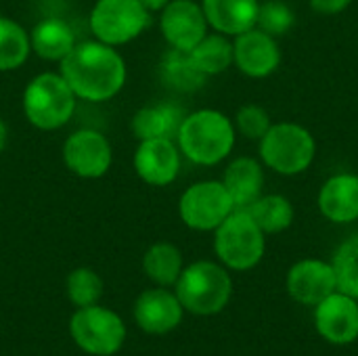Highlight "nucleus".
<instances>
[{"instance_id":"10","label":"nucleus","mask_w":358,"mask_h":356,"mask_svg":"<svg viewBox=\"0 0 358 356\" xmlns=\"http://www.w3.org/2000/svg\"><path fill=\"white\" fill-rule=\"evenodd\" d=\"M63 162L80 178H101L111 168V145L99 130H78L63 145Z\"/></svg>"},{"instance_id":"8","label":"nucleus","mask_w":358,"mask_h":356,"mask_svg":"<svg viewBox=\"0 0 358 356\" xmlns=\"http://www.w3.org/2000/svg\"><path fill=\"white\" fill-rule=\"evenodd\" d=\"M69 332L73 342L88 355H115L126 340L124 321L109 308L92 304L78 308L69 321Z\"/></svg>"},{"instance_id":"16","label":"nucleus","mask_w":358,"mask_h":356,"mask_svg":"<svg viewBox=\"0 0 358 356\" xmlns=\"http://www.w3.org/2000/svg\"><path fill=\"white\" fill-rule=\"evenodd\" d=\"M185 308L176 294L166 287L147 290L134 302V319L145 334L164 336L176 329L182 321Z\"/></svg>"},{"instance_id":"23","label":"nucleus","mask_w":358,"mask_h":356,"mask_svg":"<svg viewBox=\"0 0 358 356\" xmlns=\"http://www.w3.org/2000/svg\"><path fill=\"white\" fill-rule=\"evenodd\" d=\"M182 254L174 243L159 241L145 252L143 271L159 287H170L178 281L182 273Z\"/></svg>"},{"instance_id":"26","label":"nucleus","mask_w":358,"mask_h":356,"mask_svg":"<svg viewBox=\"0 0 358 356\" xmlns=\"http://www.w3.org/2000/svg\"><path fill=\"white\" fill-rule=\"evenodd\" d=\"M31 50L29 34L13 19L0 17V71L17 69Z\"/></svg>"},{"instance_id":"24","label":"nucleus","mask_w":358,"mask_h":356,"mask_svg":"<svg viewBox=\"0 0 358 356\" xmlns=\"http://www.w3.org/2000/svg\"><path fill=\"white\" fill-rule=\"evenodd\" d=\"M245 212L254 218V222L262 229L264 235L283 233L294 222V206L283 195H260Z\"/></svg>"},{"instance_id":"19","label":"nucleus","mask_w":358,"mask_h":356,"mask_svg":"<svg viewBox=\"0 0 358 356\" xmlns=\"http://www.w3.org/2000/svg\"><path fill=\"white\" fill-rule=\"evenodd\" d=\"M222 185L229 191L235 204V210H245L262 195V189H264L262 164L254 157L233 159L224 170Z\"/></svg>"},{"instance_id":"29","label":"nucleus","mask_w":358,"mask_h":356,"mask_svg":"<svg viewBox=\"0 0 358 356\" xmlns=\"http://www.w3.org/2000/svg\"><path fill=\"white\" fill-rule=\"evenodd\" d=\"M65 287H67V296H69L71 304H76L78 308L96 304L103 294V281L92 269L71 271Z\"/></svg>"},{"instance_id":"11","label":"nucleus","mask_w":358,"mask_h":356,"mask_svg":"<svg viewBox=\"0 0 358 356\" xmlns=\"http://www.w3.org/2000/svg\"><path fill=\"white\" fill-rule=\"evenodd\" d=\"M315 327L329 344H352L358 338V300L340 290L334 292L315 306Z\"/></svg>"},{"instance_id":"9","label":"nucleus","mask_w":358,"mask_h":356,"mask_svg":"<svg viewBox=\"0 0 358 356\" xmlns=\"http://www.w3.org/2000/svg\"><path fill=\"white\" fill-rule=\"evenodd\" d=\"M233 212L235 204L222 180L195 183L180 195L178 201V214L193 231H216Z\"/></svg>"},{"instance_id":"25","label":"nucleus","mask_w":358,"mask_h":356,"mask_svg":"<svg viewBox=\"0 0 358 356\" xmlns=\"http://www.w3.org/2000/svg\"><path fill=\"white\" fill-rule=\"evenodd\" d=\"M191 57L201 73L216 76L233 65V42L224 34H206L191 50Z\"/></svg>"},{"instance_id":"15","label":"nucleus","mask_w":358,"mask_h":356,"mask_svg":"<svg viewBox=\"0 0 358 356\" xmlns=\"http://www.w3.org/2000/svg\"><path fill=\"white\" fill-rule=\"evenodd\" d=\"M134 170L147 185L166 187L180 170V149L172 138H145L134 153Z\"/></svg>"},{"instance_id":"7","label":"nucleus","mask_w":358,"mask_h":356,"mask_svg":"<svg viewBox=\"0 0 358 356\" xmlns=\"http://www.w3.org/2000/svg\"><path fill=\"white\" fill-rule=\"evenodd\" d=\"M151 23V10L141 0H96L90 10V31L109 46L138 38Z\"/></svg>"},{"instance_id":"4","label":"nucleus","mask_w":358,"mask_h":356,"mask_svg":"<svg viewBox=\"0 0 358 356\" xmlns=\"http://www.w3.org/2000/svg\"><path fill=\"white\" fill-rule=\"evenodd\" d=\"M317 143L310 130L294 122H279L260 138V159L266 168L283 176H296L310 168Z\"/></svg>"},{"instance_id":"1","label":"nucleus","mask_w":358,"mask_h":356,"mask_svg":"<svg viewBox=\"0 0 358 356\" xmlns=\"http://www.w3.org/2000/svg\"><path fill=\"white\" fill-rule=\"evenodd\" d=\"M61 76L76 97L92 103L109 101L126 82V63L105 42H82L61 61Z\"/></svg>"},{"instance_id":"18","label":"nucleus","mask_w":358,"mask_h":356,"mask_svg":"<svg viewBox=\"0 0 358 356\" xmlns=\"http://www.w3.org/2000/svg\"><path fill=\"white\" fill-rule=\"evenodd\" d=\"M208 25L224 36H239L256 27L260 0H203Z\"/></svg>"},{"instance_id":"31","label":"nucleus","mask_w":358,"mask_h":356,"mask_svg":"<svg viewBox=\"0 0 358 356\" xmlns=\"http://www.w3.org/2000/svg\"><path fill=\"white\" fill-rule=\"evenodd\" d=\"M352 4V0H310V6L321 15H338L346 10Z\"/></svg>"},{"instance_id":"6","label":"nucleus","mask_w":358,"mask_h":356,"mask_svg":"<svg viewBox=\"0 0 358 356\" xmlns=\"http://www.w3.org/2000/svg\"><path fill=\"white\" fill-rule=\"evenodd\" d=\"M76 99V92L61 73H40L23 92V111L36 128L57 130L71 120Z\"/></svg>"},{"instance_id":"14","label":"nucleus","mask_w":358,"mask_h":356,"mask_svg":"<svg viewBox=\"0 0 358 356\" xmlns=\"http://www.w3.org/2000/svg\"><path fill=\"white\" fill-rule=\"evenodd\" d=\"M233 63L241 69V73L250 78H266L275 73L281 63V48L277 38L264 34L258 27L235 36Z\"/></svg>"},{"instance_id":"33","label":"nucleus","mask_w":358,"mask_h":356,"mask_svg":"<svg viewBox=\"0 0 358 356\" xmlns=\"http://www.w3.org/2000/svg\"><path fill=\"white\" fill-rule=\"evenodd\" d=\"M6 138H8V130H6L4 120L0 118V153H2V149L6 147Z\"/></svg>"},{"instance_id":"3","label":"nucleus","mask_w":358,"mask_h":356,"mask_svg":"<svg viewBox=\"0 0 358 356\" xmlns=\"http://www.w3.org/2000/svg\"><path fill=\"white\" fill-rule=\"evenodd\" d=\"M174 285L182 308L197 317L218 315L233 296V281L227 266L210 260H197L185 266Z\"/></svg>"},{"instance_id":"17","label":"nucleus","mask_w":358,"mask_h":356,"mask_svg":"<svg viewBox=\"0 0 358 356\" xmlns=\"http://www.w3.org/2000/svg\"><path fill=\"white\" fill-rule=\"evenodd\" d=\"M319 210L321 214L336 222L348 225L358 220V176L350 172L334 174L327 178L319 191Z\"/></svg>"},{"instance_id":"21","label":"nucleus","mask_w":358,"mask_h":356,"mask_svg":"<svg viewBox=\"0 0 358 356\" xmlns=\"http://www.w3.org/2000/svg\"><path fill=\"white\" fill-rule=\"evenodd\" d=\"M29 44H31V50L40 59L61 63L76 46V38H73L71 27L65 21L48 17L34 25L29 34Z\"/></svg>"},{"instance_id":"30","label":"nucleus","mask_w":358,"mask_h":356,"mask_svg":"<svg viewBox=\"0 0 358 356\" xmlns=\"http://www.w3.org/2000/svg\"><path fill=\"white\" fill-rule=\"evenodd\" d=\"M271 126V115L260 105H243L235 115V130L250 141H260Z\"/></svg>"},{"instance_id":"13","label":"nucleus","mask_w":358,"mask_h":356,"mask_svg":"<svg viewBox=\"0 0 358 356\" xmlns=\"http://www.w3.org/2000/svg\"><path fill=\"white\" fill-rule=\"evenodd\" d=\"M287 294L304 306H317L327 296L338 292V281L331 262L306 258L296 262L285 279Z\"/></svg>"},{"instance_id":"27","label":"nucleus","mask_w":358,"mask_h":356,"mask_svg":"<svg viewBox=\"0 0 358 356\" xmlns=\"http://www.w3.org/2000/svg\"><path fill=\"white\" fill-rule=\"evenodd\" d=\"M331 266L338 290L358 300V235H352L336 250Z\"/></svg>"},{"instance_id":"20","label":"nucleus","mask_w":358,"mask_h":356,"mask_svg":"<svg viewBox=\"0 0 358 356\" xmlns=\"http://www.w3.org/2000/svg\"><path fill=\"white\" fill-rule=\"evenodd\" d=\"M185 120L182 107L176 103H155V105H145L143 109L136 111L132 118V130L138 136V141L145 138H176L180 124Z\"/></svg>"},{"instance_id":"22","label":"nucleus","mask_w":358,"mask_h":356,"mask_svg":"<svg viewBox=\"0 0 358 356\" xmlns=\"http://www.w3.org/2000/svg\"><path fill=\"white\" fill-rule=\"evenodd\" d=\"M159 80L166 88L176 92H195L206 84V73L199 71L189 50L170 48L159 61Z\"/></svg>"},{"instance_id":"28","label":"nucleus","mask_w":358,"mask_h":356,"mask_svg":"<svg viewBox=\"0 0 358 356\" xmlns=\"http://www.w3.org/2000/svg\"><path fill=\"white\" fill-rule=\"evenodd\" d=\"M296 25V13L285 0H264L258 8L256 27L264 34L279 38Z\"/></svg>"},{"instance_id":"2","label":"nucleus","mask_w":358,"mask_h":356,"mask_svg":"<svg viewBox=\"0 0 358 356\" xmlns=\"http://www.w3.org/2000/svg\"><path fill=\"white\" fill-rule=\"evenodd\" d=\"M235 124L216 109H199L185 115L176 143L180 153L199 166H216L235 147Z\"/></svg>"},{"instance_id":"12","label":"nucleus","mask_w":358,"mask_h":356,"mask_svg":"<svg viewBox=\"0 0 358 356\" xmlns=\"http://www.w3.org/2000/svg\"><path fill=\"white\" fill-rule=\"evenodd\" d=\"M159 27L170 48L191 50L208 34V19L201 4L193 0H170L162 8Z\"/></svg>"},{"instance_id":"32","label":"nucleus","mask_w":358,"mask_h":356,"mask_svg":"<svg viewBox=\"0 0 358 356\" xmlns=\"http://www.w3.org/2000/svg\"><path fill=\"white\" fill-rule=\"evenodd\" d=\"M141 2H143L149 10H162L170 0H141Z\"/></svg>"},{"instance_id":"5","label":"nucleus","mask_w":358,"mask_h":356,"mask_svg":"<svg viewBox=\"0 0 358 356\" xmlns=\"http://www.w3.org/2000/svg\"><path fill=\"white\" fill-rule=\"evenodd\" d=\"M266 250V235L245 210H235L214 231V252L222 266L250 271L260 264Z\"/></svg>"}]
</instances>
